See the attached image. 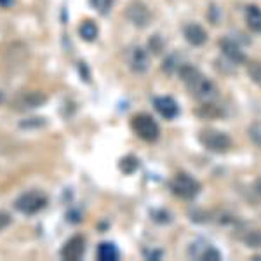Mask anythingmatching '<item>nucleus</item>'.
<instances>
[{"label":"nucleus","instance_id":"24","mask_svg":"<svg viewBox=\"0 0 261 261\" xmlns=\"http://www.w3.org/2000/svg\"><path fill=\"white\" fill-rule=\"evenodd\" d=\"M150 47L153 49L151 53H155V54H161V53H162V49H164V40L161 39V35H155L153 39L150 40Z\"/></svg>","mask_w":261,"mask_h":261},{"label":"nucleus","instance_id":"30","mask_svg":"<svg viewBox=\"0 0 261 261\" xmlns=\"http://www.w3.org/2000/svg\"><path fill=\"white\" fill-rule=\"evenodd\" d=\"M251 259H252V261H261V252H259V254H256V256H252Z\"/></svg>","mask_w":261,"mask_h":261},{"label":"nucleus","instance_id":"10","mask_svg":"<svg viewBox=\"0 0 261 261\" xmlns=\"http://www.w3.org/2000/svg\"><path fill=\"white\" fill-rule=\"evenodd\" d=\"M153 107L159 112V115L164 117L166 120H172L179 115V105L171 96H159V98H155Z\"/></svg>","mask_w":261,"mask_h":261},{"label":"nucleus","instance_id":"19","mask_svg":"<svg viewBox=\"0 0 261 261\" xmlns=\"http://www.w3.org/2000/svg\"><path fill=\"white\" fill-rule=\"evenodd\" d=\"M247 136L252 141V145H256L261 148V120H256L247 127Z\"/></svg>","mask_w":261,"mask_h":261},{"label":"nucleus","instance_id":"3","mask_svg":"<svg viewBox=\"0 0 261 261\" xmlns=\"http://www.w3.org/2000/svg\"><path fill=\"white\" fill-rule=\"evenodd\" d=\"M169 188L176 197L183 200H195V197L199 195L202 190V185L199 179H195L188 172H178L172 176L169 181Z\"/></svg>","mask_w":261,"mask_h":261},{"label":"nucleus","instance_id":"29","mask_svg":"<svg viewBox=\"0 0 261 261\" xmlns=\"http://www.w3.org/2000/svg\"><path fill=\"white\" fill-rule=\"evenodd\" d=\"M4 101H6V92H4V91H0V105H2Z\"/></svg>","mask_w":261,"mask_h":261},{"label":"nucleus","instance_id":"14","mask_svg":"<svg viewBox=\"0 0 261 261\" xmlns=\"http://www.w3.org/2000/svg\"><path fill=\"white\" fill-rule=\"evenodd\" d=\"M244 16H246L247 28L252 33H261V7L256 4H249L244 9Z\"/></svg>","mask_w":261,"mask_h":261},{"label":"nucleus","instance_id":"17","mask_svg":"<svg viewBox=\"0 0 261 261\" xmlns=\"http://www.w3.org/2000/svg\"><path fill=\"white\" fill-rule=\"evenodd\" d=\"M241 241L246 244L249 249H259L261 247V230H249L241 237Z\"/></svg>","mask_w":261,"mask_h":261},{"label":"nucleus","instance_id":"1","mask_svg":"<svg viewBox=\"0 0 261 261\" xmlns=\"http://www.w3.org/2000/svg\"><path fill=\"white\" fill-rule=\"evenodd\" d=\"M178 75L181 82L187 86V89L190 91V94L195 99L202 101V103H214L218 99V87L213 81H209L204 73L195 68L193 65H181L178 68Z\"/></svg>","mask_w":261,"mask_h":261},{"label":"nucleus","instance_id":"21","mask_svg":"<svg viewBox=\"0 0 261 261\" xmlns=\"http://www.w3.org/2000/svg\"><path fill=\"white\" fill-rule=\"evenodd\" d=\"M138 159L136 157H133V155H129V157H125V159H122L120 161V169L125 172V174H130V172H134L138 169Z\"/></svg>","mask_w":261,"mask_h":261},{"label":"nucleus","instance_id":"11","mask_svg":"<svg viewBox=\"0 0 261 261\" xmlns=\"http://www.w3.org/2000/svg\"><path fill=\"white\" fill-rule=\"evenodd\" d=\"M183 37L193 47H200L207 42V32L204 27H200L199 23H187L183 27Z\"/></svg>","mask_w":261,"mask_h":261},{"label":"nucleus","instance_id":"22","mask_svg":"<svg viewBox=\"0 0 261 261\" xmlns=\"http://www.w3.org/2000/svg\"><path fill=\"white\" fill-rule=\"evenodd\" d=\"M179 66H181V61L178 60V56L172 54V56H169L166 61H164L162 68H164V71H167V73H174V71H178Z\"/></svg>","mask_w":261,"mask_h":261},{"label":"nucleus","instance_id":"5","mask_svg":"<svg viewBox=\"0 0 261 261\" xmlns=\"http://www.w3.org/2000/svg\"><path fill=\"white\" fill-rule=\"evenodd\" d=\"M45 205H47V195L40 190H30L23 193L14 202L16 211H19L21 214H27V216L40 213Z\"/></svg>","mask_w":261,"mask_h":261},{"label":"nucleus","instance_id":"8","mask_svg":"<svg viewBox=\"0 0 261 261\" xmlns=\"http://www.w3.org/2000/svg\"><path fill=\"white\" fill-rule=\"evenodd\" d=\"M127 63L133 71H136V73H145L150 66L148 53L143 47H140V45H134L127 53Z\"/></svg>","mask_w":261,"mask_h":261},{"label":"nucleus","instance_id":"16","mask_svg":"<svg viewBox=\"0 0 261 261\" xmlns=\"http://www.w3.org/2000/svg\"><path fill=\"white\" fill-rule=\"evenodd\" d=\"M79 33H81V37H82V40H86V42H92L98 37V24L94 23V21H91V19H86V21H82L81 23V27H79Z\"/></svg>","mask_w":261,"mask_h":261},{"label":"nucleus","instance_id":"18","mask_svg":"<svg viewBox=\"0 0 261 261\" xmlns=\"http://www.w3.org/2000/svg\"><path fill=\"white\" fill-rule=\"evenodd\" d=\"M197 115L204 117V119H214V117H221L223 112L218 110V107L214 103H204L199 110H197Z\"/></svg>","mask_w":261,"mask_h":261},{"label":"nucleus","instance_id":"4","mask_svg":"<svg viewBox=\"0 0 261 261\" xmlns=\"http://www.w3.org/2000/svg\"><path fill=\"white\" fill-rule=\"evenodd\" d=\"M130 129L134 130L140 140L146 143H155L161 138V127L155 122V119L148 113H136L130 119Z\"/></svg>","mask_w":261,"mask_h":261},{"label":"nucleus","instance_id":"20","mask_svg":"<svg viewBox=\"0 0 261 261\" xmlns=\"http://www.w3.org/2000/svg\"><path fill=\"white\" fill-rule=\"evenodd\" d=\"M247 75H249V79L256 86L261 87V63L259 61L247 63Z\"/></svg>","mask_w":261,"mask_h":261},{"label":"nucleus","instance_id":"23","mask_svg":"<svg viewBox=\"0 0 261 261\" xmlns=\"http://www.w3.org/2000/svg\"><path fill=\"white\" fill-rule=\"evenodd\" d=\"M113 2H115V0H92L94 7L101 12V14H107L108 9L113 6Z\"/></svg>","mask_w":261,"mask_h":261},{"label":"nucleus","instance_id":"12","mask_svg":"<svg viewBox=\"0 0 261 261\" xmlns=\"http://www.w3.org/2000/svg\"><path fill=\"white\" fill-rule=\"evenodd\" d=\"M84 252H86V241H84V237H81V235H75V237H71L70 241L63 246L61 258L70 259V261H77L82 258Z\"/></svg>","mask_w":261,"mask_h":261},{"label":"nucleus","instance_id":"2","mask_svg":"<svg viewBox=\"0 0 261 261\" xmlns=\"http://www.w3.org/2000/svg\"><path fill=\"white\" fill-rule=\"evenodd\" d=\"M199 143L213 153H228L233 148V140L228 133L214 127H205L199 133Z\"/></svg>","mask_w":261,"mask_h":261},{"label":"nucleus","instance_id":"15","mask_svg":"<svg viewBox=\"0 0 261 261\" xmlns=\"http://www.w3.org/2000/svg\"><path fill=\"white\" fill-rule=\"evenodd\" d=\"M98 258L101 261H117L120 258V252L115 244L112 242H101L98 246Z\"/></svg>","mask_w":261,"mask_h":261},{"label":"nucleus","instance_id":"27","mask_svg":"<svg viewBox=\"0 0 261 261\" xmlns=\"http://www.w3.org/2000/svg\"><path fill=\"white\" fill-rule=\"evenodd\" d=\"M254 192L258 193V195H261V178L254 181Z\"/></svg>","mask_w":261,"mask_h":261},{"label":"nucleus","instance_id":"28","mask_svg":"<svg viewBox=\"0 0 261 261\" xmlns=\"http://www.w3.org/2000/svg\"><path fill=\"white\" fill-rule=\"evenodd\" d=\"M12 4V0H0V6L2 7H9Z\"/></svg>","mask_w":261,"mask_h":261},{"label":"nucleus","instance_id":"26","mask_svg":"<svg viewBox=\"0 0 261 261\" xmlns=\"http://www.w3.org/2000/svg\"><path fill=\"white\" fill-rule=\"evenodd\" d=\"M28 120H30V122H21V127H28V129H30L33 124H35L37 127H40V125L45 124V122H44L45 119H28Z\"/></svg>","mask_w":261,"mask_h":261},{"label":"nucleus","instance_id":"6","mask_svg":"<svg viewBox=\"0 0 261 261\" xmlns=\"http://www.w3.org/2000/svg\"><path fill=\"white\" fill-rule=\"evenodd\" d=\"M47 101V96L42 91H27V92H19L11 103V108L16 112H28V110H35V108L42 107V105Z\"/></svg>","mask_w":261,"mask_h":261},{"label":"nucleus","instance_id":"25","mask_svg":"<svg viewBox=\"0 0 261 261\" xmlns=\"http://www.w3.org/2000/svg\"><path fill=\"white\" fill-rule=\"evenodd\" d=\"M11 221H12V218L9 216V214L4 213V211H0V231L6 230L7 226L11 225Z\"/></svg>","mask_w":261,"mask_h":261},{"label":"nucleus","instance_id":"9","mask_svg":"<svg viewBox=\"0 0 261 261\" xmlns=\"http://www.w3.org/2000/svg\"><path fill=\"white\" fill-rule=\"evenodd\" d=\"M220 49H221L223 56L228 58L233 65H244V63L247 61V56L242 50L241 45H239L235 40L228 39V37H225V39L220 40Z\"/></svg>","mask_w":261,"mask_h":261},{"label":"nucleus","instance_id":"13","mask_svg":"<svg viewBox=\"0 0 261 261\" xmlns=\"http://www.w3.org/2000/svg\"><path fill=\"white\" fill-rule=\"evenodd\" d=\"M188 254H190L192 258L200 259V261H221L223 259L221 252L218 251L216 247H213L211 244H204L202 247L195 246V244H192Z\"/></svg>","mask_w":261,"mask_h":261},{"label":"nucleus","instance_id":"7","mask_svg":"<svg viewBox=\"0 0 261 261\" xmlns=\"http://www.w3.org/2000/svg\"><path fill=\"white\" fill-rule=\"evenodd\" d=\"M125 18L136 28H146L151 23V11L143 2H133L125 9Z\"/></svg>","mask_w":261,"mask_h":261}]
</instances>
